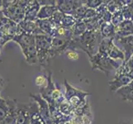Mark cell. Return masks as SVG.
<instances>
[{
  "label": "cell",
  "mask_w": 133,
  "mask_h": 124,
  "mask_svg": "<svg viewBox=\"0 0 133 124\" xmlns=\"http://www.w3.org/2000/svg\"><path fill=\"white\" fill-rule=\"evenodd\" d=\"M84 3V2H83ZM87 9H88V8H87L84 4V5H82L81 7L79 8H78L76 10L73 12V14L72 16L74 17L75 19L77 21H79V20H83L84 19V17L85 15V13L87 12Z\"/></svg>",
  "instance_id": "836d02e7"
},
{
  "label": "cell",
  "mask_w": 133,
  "mask_h": 124,
  "mask_svg": "<svg viewBox=\"0 0 133 124\" xmlns=\"http://www.w3.org/2000/svg\"><path fill=\"white\" fill-rule=\"evenodd\" d=\"M95 17H97V12H96V9L88 8L87 9V12L85 13V15L84 17V19H90V18H94Z\"/></svg>",
  "instance_id": "f35d334b"
},
{
  "label": "cell",
  "mask_w": 133,
  "mask_h": 124,
  "mask_svg": "<svg viewBox=\"0 0 133 124\" xmlns=\"http://www.w3.org/2000/svg\"><path fill=\"white\" fill-rule=\"evenodd\" d=\"M75 115L77 116H85V115H89V116H93V113L91 111V108H90V104L87 102L86 104H84V106L79 107L76 109H74V113Z\"/></svg>",
  "instance_id": "4dcf8cb0"
},
{
  "label": "cell",
  "mask_w": 133,
  "mask_h": 124,
  "mask_svg": "<svg viewBox=\"0 0 133 124\" xmlns=\"http://www.w3.org/2000/svg\"><path fill=\"white\" fill-rule=\"evenodd\" d=\"M57 108L59 111L65 116H71L73 113H74V108H72L70 103H69L66 99L64 100L62 103H59Z\"/></svg>",
  "instance_id": "f546056e"
},
{
  "label": "cell",
  "mask_w": 133,
  "mask_h": 124,
  "mask_svg": "<svg viewBox=\"0 0 133 124\" xmlns=\"http://www.w3.org/2000/svg\"><path fill=\"white\" fill-rule=\"evenodd\" d=\"M40 8H41V6L38 1H36V0H31V1H30L26 9V14H25L24 20L36 22L37 20V14L40 11Z\"/></svg>",
  "instance_id": "9a60e30c"
},
{
  "label": "cell",
  "mask_w": 133,
  "mask_h": 124,
  "mask_svg": "<svg viewBox=\"0 0 133 124\" xmlns=\"http://www.w3.org/2000/svg\"><path fill=\"white\" fill-rule=\"evenodd\" d=\"M83 2L87 8L92 9H97L104 3L103 0H85Z\"/></svg>",
  "instance_id": "d590c367"
},
{
  "label": "cell",
  "mask_w": 133,
  "mask_h": 124,
  "mask_svg": "<svg viewBox=\"0 0 133 124\" xmlns=\"http://www.w3.org/2000/svg\"><path fill=\"white\" fill-rule=\"evenodd\" d=\"M58 10L56 6H42L41 7L40 11L37 14V19L44 20V19H50L54 13Z\"/></svg>",
  "instance_id": "7402d4cb"
},
{
  "label": "cell",
  "mask_w": 133,
  "mask_h": 124,
  "mask_svg": "<svg viewBox=\"0 0 133 124\" xmlns=\"http://www.w3.org/2000/svg\"><path fill=\"white\" fill-rule=\"evenodd\" d=\"M64 15H65L64 13H62L61 12L57 10L56 12L54 13V15L50 18V19L51 20V22L56 27H59V26H61V22L62 21V18H63Z\"/></svg>",
  "instance_id": "74e56055"
},
{
  "label": "cell",
  "mask_w": 133,
  "mask_h": 124,
  "mask_svg": "<svg viewBox=\"0 0 133 124\" xmlns=\"http://www.w3.org/2000/svg\"><path fill=\"white\" fill-rule=\"evenodd\" d=\"M3 5V0H0V10H2Z\"/></svg>",
  "instance_id": "7dc6e473"
},
{
  "label": "cell",
  "mask_w": 133,
  "mask_h": 124,
  "mask_svg": "<svg viewBox=\"0 0 133 124\" xmlns=\"http://www.w3.org/2000/svg\"><path fill=\"white\" fill-rule=\"evenodd\" d=\"M64 85L65 88V98L70 103L73 108L76 109L87 103L86 97L89 96L90 93L75 88L71 84H70V83L66 80L64 81Z\"/></svg>",
  "instance_id": "8992f818"
},
{
  "label": "cell",
  "mask_w": 133,
  "mask_h": 124,
  "mask_svg": "<svg viewBox=\"0 0 133 124\" xmlns=\"http://www.w3.org/2000/svg\"><path fill=\"white\" fill-rule=\"evenodd\" d=\"M41 7L42 6H56V0H41L38 1Z\"/></svg>",
  "instance_id": "60d3db41"
},
{
  "label": "cell",
  "mask_w": 133,
  "mask_h": 124,
  "mask_svg": "<svg viewBox=\"0 0 133 124\" xmlns=\"http://www.w3.org/2000/svg\"><path fill=\"white\" fill-rule=\"evenodd\" d=\"M4 80H3V78L0 77V91L2 90V89L3 88V85H4Z\"/></svg>",
  "instance_id": "ee69618b"
},
{
  "label": "cell",
  "mask_w": 133,
  "mask_h": 124,
  "mask_svg": "<svg viewBox=\"0 0 133 124\" xmlns=\"http://www.w3.org/2000/svg\"><path fill=\"white\" fill-rule=\"evenodd\" d=\"M127 86L130 89H132V90H133V80H131V82L130 83V84H128V85H127Z\"/></svg>",
  "instance_id": "f6af8a7d"
},
{
  "label": "cell",
  "mask_w": 133,
  "mask_h": 124,
  "mask_svg": "<svg viewBox=\"0 0 133 124\" xmlns=\"http://www.w3.org/2000/svg\"><path fill=\"white\" fill-rule=\"evenodd\" d=\"M2 49H3V47L0 45V56H1V54H2Z\"/></svg>",
  "instance_id": "c3c4849f"
},
{
  "label": "cell",
  "mask_w": 133,
  "mask_h": 124,
  "mask_svg": "<svg viewBox=\"0 0 133 124\" xmlns=\"http://www.w3.org/2000/svg\"><path fill=\"white\" fill-rule=\"evenodd\" d=\"M131 80V78L127 74H126L122 63L120 68H118L116 70L115 75H114L113 79L111 81H109L108 84L110 87V89H111V92H117L120 89L129 84Z\"/></svg>",
  "instance_id": "52a82bcc"
},
{
  "label": "cell",
  "mask_w": 133,
  "mask_h": 124,
  "mask_svg": "<svg viewBox=\"0 0 133 124\" xmlns=\"http://www.w3.org/2000/svg\"><path fill=\"white\" fill-rule=\"evenodd\" d=\"M73 36H74V34H73L72 28H66V27L59 26L56 27V31H55L53 37L70 41L73 38Z\"/></svg>",
  "instance_id": "44dd1931"
},
{
  "label": "cell",
  "mask_w": 133,
  "mask_h": 124,
  "mask_svg": "<svg viewBox=\"0 0 133 124\" xmlns=\"http://www.w3.org/2000/svg\"><path fill=\"white\" fill-rule=\"evenodd\" d=\"M117 94L120 95L123 100L133 103V90L130 89L127 86L123 87V88L117 91Z\"/></svg>",
  "instance_id": "f1b7e54d"
},
{
  "label": "cell",
  "mask_w": 133,
  "mask_h": 124,
  "mask_svg": "<svg viewBox=\"0 0 133 124\" xmlns=\"http://www.w3.org/2000/svg\"><path fill=\"white\" fill-rule=\"evenodd\" d=\"M20 30L19 25L11 20L0 27V45L3 47L8 41H12L13 37Z\"/></svg>",
  "instance_id": "ba28073f"
},
{
  "label": "cell",
  "mask_w": 133,
  "mask_h": 124,
  "mask_svg": "<svg viewBox=\"0 0 133 124\" xmlns=\"http://www.w3.org/2000/svg\"><path fill=\"white\" fill-rule=\"evenodd\" d=\"M116 27V36L118 38H123L133 35V22L124 20L121 24Z\"/></svg>",
  "instance_id": "5bb4252c"
},
{
  "label": "cell",
  "mask_w": 133,
  "mask_h": 124,
  "mask_svg": "<svg viewBox=\"0 0 133 124\" xmlns=\"http://www.w3.org/2000/svg\"><path fill=\"white\" fill-rule=\"evenodd\" d=\"M124 17H123V14L122 12V10L121 11H118L115 13H113L112 16V21L111 22L113 24V26H118L119 24H121L122 22L124 21Z\"/></svg>",
  "instance_id": "e575fe53"
},
{
  "label": "cell",
  "mask_w": 133,
  "mask_h": 124,
  "mask_svg": "<svg viewBox=\"0 0 133 124\" xmlns=\"http://www.w3.org/2000/svg\"><path fill=\"white\" fill-rule=\"evenodd\" d=\"M89 61L91 63L93 70H99L100 71L104 73L106 76H108L110 72L112 70H117L118 68H120L123 63V61H114L108 56H103L99 53H97L94 56L89 58Z\"/></svg>",
  "instance_id": "277c9868"
},
{
  "label": "cell",
  "mask_w": 133,
  "mask_h": 124,
  "mask_svg": "<svg viewBox=\"0 0 133 124\" xmlns=\"http://www.w3.org/2000/svg\"><path fill=\"white\" fill-rule=\"evenodd\" d=\"M113 42L125 55V61H129V59L133 56V35L123 38L115 37Z\"/></svg>",
  "instance_id": "30bf717a"
},
{
  "label": "cell",
  "mask_w": 133,
  "mask_h": 124,
  "mask_svg": "<svg viewBox=\"0 0 133 124\" xmlns=\"http://www.w3.org/2000/svg\"><path fill=\"white\" fill-rule=\"evenodd\" d=\"M108 57L114 60V61H123V62L125 61V55H124V53H123L114 43H113L111 49H110V50H109Z\"/></svg>",
  "instance_id": "cb8c5ba5"
},
{
  "label": "cell",
  "mask_w": 133,
  "mask_h": 124,
  "mask_svg": "<svg viewBox=\"0 0 133 124\" xmlns=\"http://www.w3.org/2000/svg\"><path fill=\"white\" fill-rule=\"evenodd\" d=\"M36 24H37L38 27L42 32L50 37H53L55 31L56 29V26L55 25L51 22L50 19H44V20H39L37 19L36 21Z\"/></svg>",
  "instance_id": "e0dca14e"
},
{
  "label": "cell",
  "mask_w": 133,
  "mask_h": 124,
  "mask_svg": "<svg viewBox=\"0 0 133 124\" xmlns=\"http://www.w3.org/2000/svg\"><path fill=\"white\" fill-rule=\"evenodd\" d=\"M30 98L32 99V101H34V102L37 103L40 113L45 120V123L46 124H57L53 120L51 116H50V108H49V105H48L47 102L42 97V96H41L40 94H30Z\"/></svg>",
  "instance_id": "9c48e42d"
},
{
  "label": "cell",
  "mask_w": 133,
  "mask_h": 124,
  "mask_svg": "<svg viewBox=\"0 0 133 124\" xmlns=\"http://www.w3.org/2000/svg\"><path fill=\"white\" fill-rule=\"evenodd\" d=\"M31 114L29 103H17V124H30Z\"/></svg>",
  "instance_id": "4fadbf2b"
},
{
  "label": "cell",
  "mask_w": 133,
  "mask_h": 124,
  "mask_svg": "<svg viewBox=\"0 0 133 124\" xmlns=\"http://www.w3.org/2000/svg\"><path fill=\"white\" fill-rule=\"evenodd\" d=\"M99 31L103 39H114L116 36V27L112 22H103L100 26Z\"/></svg>",
  "instance_id": "ffe728a7"
},
{
  "label": "cell",
  "mask_w": 133,
  "mask_h": 124,
  "mask_svg": "<svg viewBox=\"0 0 133 124\" xmlns=\"http://www.w3.org/2000/svg\"><path fill=\"white\" fill-rule=\"evenodd\" d=\"M66 53L68 59H70V61H77L79 58V55L77 50H68Z\"/></svg>",
  "instance_id": "ab89813d"
},
{
  "label": "cell",
  "mask_w": 133,
  "mask_h": 124,
  "mask_svg": "<svg viewBox=\"0 0 133 124\" xmlns=\"http://www.w3.org/2000/svg\"><path fill=\"white\" fill-rule=\"evenodd\" d=\"M123 66L126 74L129 75L133 80V56L127 62H123Z\"/></svg>",
  "instance_id": "8d00e7d4"
},
{
  "label": "cell",
  "mask_w": 133,
  "mask_h": 124,
  "mask_svg": "<svg viewBox=\"0 0 133 124\" xmlns=\"http://www.w3.org/2000/svg\"><path fill=\"white\" fill-rule=\"evenodd\" d=\"M70 41L61 40L53 37L51 41V49H50V59L57 57L68 51V47Z\"/></svg>",
  "instance_id": "7c38bea8"
},
{
  "label": "cell",
  "mask_w": 133,
  "mask_h": 124,
  "mask_svg": "<svg viewBox=\"0 0 133 124\" xmlns=\"http://www.w3.org/2000/svg\"><path fill=\"white\" fill-rule=\"evenodd\" d=\"M103 38L99 31H87L80 36H74L69 45L68 50L80 49L88 55L89 59L98 52Z\"/></svg>",
  "instance_id": "6da1fadb"
},
{
  "label": "cell",
  "mask_w": 133,
  "mask_h": 124,
  "mask_svg": "<svg viewBox=\"0 0 133 124\" xmlns=\"http://www.w3.org/2000/svg\"><path fill=\"white\" fill-rule=\"evenodd\" d=\"M9 111L7 118L1 124H17V101L8 99Z\"/></svg>",
  "instance_id": "ac0fdd59"
},
{
  "label": "cell",
  "mask_w": 133,
  "mask_h": 124,
  "mask_svg": "<svg viewBox=\"0 0 133 124\" xmlns=\"http://www.w3.org/2000/svg\"><path fill=\"white\" fill-rule=\"evenodd\" d=\"M123 7L124 6H123L122 0H111V1H108L107 4V9L112 14L121 11Z\"/></svg>",
  "instance_id": "4316f807"
},
{
  "label": "cell",
  "mask_w": 133,
  "mask_h": 124,
  "mask_svg": "<svg viewBox=\"0 0 133 124\" xmlns=\"http://www.w3.org/2000/svg\"><path fill=\"white\" fill-rule=\"evenodd\" d=\"M8 20H9L8 18H7L5 16H4L3 10H0V27L3 25L4 23H6Z\"/></svg>",
  "instance_id": "7bdbcfd3"
},
{
  "label": "cell",
  "mask_w": 133,
  "mask_h": 124,
  "mask_svg": "<svg viewBox=\"0 0 133 124\" xmlns=\"http://www.w3.org/2000/svg\"><path fill=\"white\" fill-rule=\"evenodd\" d=\"M19 25L20 29L24 31L26 33H28L33 36H38V35H45L42 31L40 30L36 22H31V21H26L23 20Z\"/></svg>",
  "instance_id": "2e32d148"
},
{
  "label": "cell",
  "mask_w": 133,
  "mask_h": 124,
  "mask_svg": "<svg viewBox=\"0 0 133 124\" xmlns=\"http://www.w3.org/2000/svg\"><path fill=\"white\" fill-rule=\"evenodd\" d=\"M113 43H114L113 39H111V38L103 39L102 41H101V43H100L98 53L103 55V56H108L109 50H110V49H111Z\"/></svg>",
  "instance_id": "603a6c76"
},
{
  "label": "cell",
  "mask_w": 133,
  "mask_h": 124,
  "mask_svg": "<svg viewBox=\"0 0 133 124\" xmlns=\"http://www.w3.org/2000/svg\"><path fill=\"white\" fill-rule=\"evenodd\" d=\"M70 122L71 124H83V119L81 116H77L73 113Z\"/></svg>",
  "instance_id": "b9f144b4"
},
{
  "label": "cell",
  "mask_w": 133,
  "mask_h": 124,
  "mask_svg": "<svg viewBox=\"0 0 133 124\" xmlns=\"http://www.w3.org/2000/svg\"><path fill=\"white\" fill-rule=\"evenodd\" d=\"M73 30V34L74 36H80L84 33H85L87 31V27L84 20H79L76 22L75 25L72 27ZM73 36V37H74Z\"/></svg>",
  "instance_id": "484cf974"
},
{
  "label": "cell",
  "mask_w": 133,
  "mask_h": 124,
  "mask_svg": "<svg viewBox=\"0 0 133 124\" xmlns=\"http://www.w3.org/2000/svg\"><path fill=\"white\" fill-rule=\"evenodd\" d=\"M30 105V114H31V122L30 124H46L42 117L39 111L38 105L36 102L32 101L29 103Z\"/></svg>",
  "instance_id": "d6986e66"
},
{
  "label": "cell",
  "mask_w": 133,
  "mask_h": 124,
  "mask_svg": "<svg viewBox=\"0 0 133 124\" xmlns=\"http://www.w3.org/2000/svg\"><path fill=\"white\" fill-rule=\"evenodd\" d=\"M117 124H133V122H121Z\"/></svg>",
  "instance_id": "bcb514c9"
},
{
  "label": "cell",
  "mask_w": 133,
  "mask_h": 124,
  "mask_svg": "<svg viewBox=\"0 0 133 124\" xmlns=\"http://www.w3.org/2000/svg\"><path fill=\"white\" fill-rule=\"evenodd\" d=\"M47 82H48L47 75H40L38 76H36L35 79V84L40 89L45 88L47 85Z\"/></svg>",
  "instance_id": "d6a6232c"
},
{
  "label": "cell",
  "mask_w": 133,
  "mask_h": 124,
  "mask_svg": "<svg viewBox=\"0 0 133 124\" xmlns=\"http://www.w3.org/2000/svg\"><path fill=\"white\" fill-rule=\"evenodd\" d=\"M77 20L72 15L65 14L62 18V21L61 22V26L66 27V28H72L76 23Z\"/></svg>",
  "instance_id": "1f68e13d"
},
{
  "label": "cell",
  "mask_w": 133,
  "mask_h": 124,
  "mask_svg": "<svg viewBox=\"0 0 133 124\" xmlns=\"http://www.w3.org/2000/svg\"><path fill=\"white\" fill-rule=\"evenodd\" d=\"M84 5L82 0H57L56 8L64 14L72 15L78 8Z\"/></svg>",
  "instance_id": "8fae6325"
},
{
  "label": "cell",
  "mask_w": 133,
  "mask_h": 124,
  "mask_svg": "<svg viewBox=\"0 0 133 124\" xmlns=\"http://www.w3.org/2000/svg\"><path fill=\"white\" fill-rule=\"evenodd\" d=\"M84 21L88 31H99L100 26L103 23L98 16L94 18H90V19H84Z\"/></svg>",
  "instance_id": "d4e9b609"
},
{
  "label": "cell",
  "mask_w": 133,
  "mask_h": 124,
  "mask_svg": "<svg viewBox=\"0 0 133 124\" xmlns=\"http://www.w3.org/2000/svg\"><path fill=\"white\" fill-rule=\"evenodd\" d=\"M59 124H67V122H63V123H59Z\"/></svg>",
  "instance_id": "681fc988"
},
{
  "label": "cell",
  "mask_w": 133,
  "mask_h": 124,
  "mask_svg": "<svg viewBox=\"0 0 133 124\" xmlns=\"http://www.w3.org/2000/svg\"><path fill=\"white\" fill-rule=\"evenodd\" d=\"M9 111V106L7 99H3L0 97V124L7 118Z\"/></svg>",
  "instance_id": "83f0119b"
},
{
  "label": "cell",
  "mask_w": 133,
  "mask_h": 124,
  "mask_svg": "<svg viewBox=\"0 0 133 124\" xmlns=\"http://www.w3.org/2000/svg\"><path fill=\"white\" fill-rule=\"evenodd\" d=\"M12 41H15L21 47L27 64L35 65L38 63L36 47V36L26 33L20 29L18 33L13 37Z\"/></svg>",
  "instance_id": "7a4b0ae2"
},
{
  "label": "cell",
  "mask_w": 133,
  "mask_h": 124,
  "mask_svg": "<svg viewBox=\"0 0 133 124\" xmlns=\"http://www.w3.org/2000/svg\"><path fill=\"white\" fill-rule=\"evenodd\" d=\"M30 0H3L2 10L7 18L19 24L25 19L26 9Z\"/></svg>",
  "instance_id": "3957f363"
},
{
  "label": "cell",
  "mask_w": 133,
  "mask_h": 124,
  "mask_svg": "<svg viewBox=\"0 0 133 124\" xmlns=\"http://www.w3.org/2000/svg\"><path fill=\"white\" fill-rule=\"evenodd\" d=\"M52 37L46 35L36 36V47L37 52L38 64L42 67H46L49 65L50 59V49H51Z\"/></svg>",
  "instance_id": "5b68a950"
}]
</instances>
